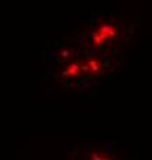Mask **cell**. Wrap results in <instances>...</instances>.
I'll list each match as a JSON object with an SVG mask.
<instances>
[{"mask_svg":"<svg viewBox=\"0 0 152 160\" xmlns=\"http://www.w3.org/2000/svg\"><path fill=\"white\" fill-rule=\"evenodd\" d=\"M89 65H91V66H92V69H94V71H98V65H97V63H95V62H91V63H89Z\"/></svg>","mask_w":152,"mask_h":160,"instance_id":"obj_2","label":"cell"},{"mask_svg":"<svg viewBox=\"0 0 152 160\" xmlns=\"http://www.w3.org/2000/svg\"><path fill=\"white\" fill-rule=\"evenodd\" d=\"M77 71H78V68H77V65H71L66 74H77Z\"/></svg>","mask_w":152,"mask_h":160,"instance_id":"obj_1","label":"cell"}]
</instances>
